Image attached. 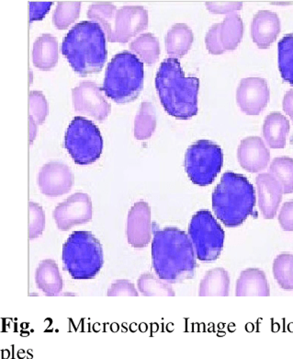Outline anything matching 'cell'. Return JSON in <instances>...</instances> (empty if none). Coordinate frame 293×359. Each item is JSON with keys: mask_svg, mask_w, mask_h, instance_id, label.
<instances>
[{"mask_svg": "<svg viewBox=\"0 0 293 359\" xmlns=\"http://www.w3.org/2000/svg\"><path fill=\"white\" fill-rule=\"evenodd\" d=\"M64 269L72 278H95L103 266V250L90 231L73 232L63 247Z\"/></svg>", "mask_w": 293, "mask_h": 359, "instance_id": "7", "label": "cell"}, {"mask_svg": "<svg viewBox=\"0 0 293 359\" xmlns=\"http://www.w3.org/2000/svg\"><path fill=\"white\" fill-rule=\"evenodd\" d=\"M230 290V276L224 269L208 271L202 278L199 290L200 297H228Z\"/></svg>", "mask_w": 293, "mask_h": 359, "instance_id": "24", "label": "cell"}, {"mask_svg": "<svg viewBox=\"0 0 293 359\" xmlns=\"http://www.w3.org/2000/svg\"><path fill=\"white\" fill-rule=\"evenodd\" d=\"M45 228V214L43 208L34 202H30V225H29V238L37 239L43 234Z\"/></svg>", "mask_w": 293, "mask_h": 359, "instance_id": "33", "label": "cell"}, {"mask_svg": "<svg viewBox=\"0 0 293 359\" xmlns=\"http://www.w3.org/2000/svg\"><path fill=\"white\" fill-rule=\"evenodd\" d=\"M283 110L290 117L293 123V90L287 91L283 99Z\"/></svg>", "mask_w": 293, "mask_h": 359, "instance_id": "40", "label": "cell"}, {"mask_svg": "<svg viewBox=\"0 0 293 359\" xmlns=\"http://www.w3.org/2000/svg\"><path fill=\"white\" fill-rule=\"evenodd\" d=\"M273 276L284 290H293V255H278L273 263Z\"/></svg>", "mask_w": 293, "mask_h": 359, "instance_id": "31", "label": "cell"}, {"mask_svg": "<svg viewBox=\"0 0 293 359\" xmlns=\"http://www.w3.org/2000/svg\"><path fill=\"white\" fill-rule=\"evenodd\" d=\"M128 243L134 248H145L151 241V210L146 202L140 201L134 205L128 214Z\"/></svg>", "mask_w": 293, "mask_h": 359, "instance_id": "15", "label": "cell"}, {"mask_svg": "<svg viewBox=\"0 0 293 359\" xmlns=\"http://www.w3.org/2000/svg\"><path fill=\"white\" fill-rule=\"evenodd\" d=\"M80 2H59L54 13L55 27L64 30L78 19L80 13Z\"/></svg>", "mask_w": 293, "mask_h": 359, "instance_id": "32", "label": "cell"}, {"mask_svg": "<svg viewBox=\"0 0 293 359\" xmlns=\"http://www.w3.org/2000/svg\"><path fill=\"white\" fill-rule=\"evenodd\" d=\"M157 128V114L153 104L143 102L134 122V135L136 140H145L151 137Z\"/></svg>", "mask_w": 293, "mask_h": 359, "instance_id": "27", "label": "cell"}, {"mask_svg": "<svg viewBox=\"0 0 293 359\" xmlns=\"http://www.w3.org/2000/svg\"><path fill=\"white\" fill-rule=\"evenodd\" d=\"M189 236L194 247L196 257L202 263H213L224 250V229L210 211L200 210L192 217Z\"/></svg>", "mask_w": 293, "mask_h": 359, "instance_id": "9", "label": "cell"}, {"mask_svg": "<svg viewBox=\"0 0 293 359\" xmlns=\"http://www.w3.org/2000/svg\"><path fill=\"white\" fill-rule=\"evenodd\" d=\"M269 173L281 185L283 194L293 193V158L287 156L275 158L269 167Z\"/></svg>", "mask_w": 293, "mask_h": 359, "instance_id": "28", "label": "cell"}, {"mask_svg": "<svg viewBox=\"0 0 293 359\" xmlns=\"http://www.w3.org/2000/svg\"><path fill=\"white\" fill-rule=\"evenodd\" d=\"M269 88L266 79L259 76L243 79L236 91V102L248 116H257L269 102Z\"/></svg>", "mask_w": 293, "mask_h": 359, "instance_id": "13", "label": "cell"}, {"mask_svg": "<svg viewBox=\"0 0 293 359\" xmlns=\"http://www.w3.org/2000/svg\"><path fill=\"white\" fill-rule=\"evenodd\" d=\"M29 120H30V142L31 144L34 142L35 137H36L38 125L31 116H29Z\"/></svg>", "mask_w": 293, "mask_h": 359, "instance_id": "41", "label": "cell"}, {"mask_svg": "<svg viewBox=\"0 0 293 359\" xmlns=\"http://www.w3.org/2000/svg\"><path fill=\"white\" fill-rule=\"evenodd\" d=\"M206 7L213 13H231L241 10L242 2H206Z\"/></svg>", "mask_w": 293, "mask_h": 359, "instance_id": "38", "label": "cell"}, {"mask_svg": "<svg viewBox=\"0 0 293 359\" xmlns=\"http://www.w3.org/2000/svg\"><path fill=\"white\" fill-rule=\"evenodd\" d=\"M64 148L76 164L86 166L101 158L103 151V138L92 121L76 116L64 135Z\"/></svg>", "mask_w": 293, "mask_h": 359, "instance_id": "8", "label": "cell"}, {"mask_svg": "<svg viewBox=\"0 0 293 359\" xmlns=\"http://www.w3.org/2000/svg\"><path fill=\"white\" fill-rule=\"evenodd\" d=\"M194 35L185 23L173 25L166 36V52L171 58H181L192 48Z\"/></svg>", "mask_w": 293, "mask_h": 359, "instance_id": "23", "label": "cell"}, {"mask_svg": "<svg viewBox=\"0 0 293 359\" xmlns=\"http://www.w3.org/2000/svg\"><path fill=\"white\" fill-rule=\"evenodd\" d=\"M38 184L41 192L49 197L67 194L74 184V175L66 164L51 161L41 168Z\"/></svg>", "mask_w": 293, "mask_h": 359, "instance_id": "14", "label": "cell"}, {"mask_svg": "<svg viewBox=\"0 0 293 359\" xmlns=\"http://www.w3.org/2000/svg\"><path fill=\"white\" fill-rule=\"evenodd\" d=\"M58 58L57 40L51 34H43L35 41L32 50L34 66L42 70H50L57 66Z\"/></svg>", "mask_w": 293, "mask_h": 359, "instance_id": "22", "label": "cell"}, {"mask_svg": "<svg viewBox=\"0 0 293 359\" xmlns=\"http://www.w3.org/2000/svg\"><path fill=\"white\" fill-rule=\"evenodd\" d=\"M236 297H269L271 290L263 271L248 269L243 271L236 282Z\"/></svg>", "mask_w": 293, "mask_h": 359, "instance_id": "19", "label": "cell"}, {"mask_svg": "<svg viewBox=\"0 0 293 359\" xmlns=\"http://www.w3.org/2000/svg\"><path fill=\"white\" fill-rule=\"evenodd\" d=\"M87 17L98 22L111 43H127L148 27V13L141 6H125L117 10L108 2L90 6Z\"/></svg>", "mask_w": 293, "mask_h": 359, "instance_id": "6", "label": "cell"}, {"mask_svg": "<svg viewBox=\"0 0 293 359\" xmlns=\"http://www.w3.org/2000/svg\"><path fill=\"white\" fill-rule=\"evenodd\" d=\"M61 50L78 74L98 73L107 62L106 34L98 22L85 20L67 32Z\"/></svg>", "mask_w": 293, "mask_h": 359, "instance_id": "3", "label": "cell"}, {"mask_svg": "<svg viewBox=\"0 0 293 359\" xmlns=\"http://www.w3.org/2000/svg\"><path fill=\"white\" fill-rule=\"evenodd\" d=\"M133 283L128 280H117L108 288V297H138Z\"/></svg>", "mask_w": 293, "mask_h": 359, "instance_id": "36", "label": "cell"}, {"mask_svg": "<svg viewBox=\"0 0 293 359\" xmlns=\"http://www.w3.org/2000/svg\"><path fill=\"white\" fill-rule=\"evenodd\" d=\"M52 2H31L30 3V22L41 20L48 13Z\"/></svg>", "mask_w": 293, "mask_h": 359, "instance_id": "39", "label": "cell"}, {"mask_svg": "<svg viewBox=\"0 0 293 359\" xmlns=\"http://www.w3.org/2000/svg\"><path fill=\"white\" fill-rule=\"evenodd\" d=\"M101 88L92 81H84L72 90L73 104L78 113L103 122L110 114L111 106L102 95Z\"/></svg>", "mask_w": 293, "mask_h": 359, "instance_id": "12", "label": "cell"}, {"mask_svg": "<svg viewBox=\"0 0 293 359\" xmlns=\"http://www.w3.org/2000/svg\"><path fill=\"white\" fill-rule=\"evenodd\" d=\"M280 32V20L278 14L269 11H259L251 25V36L259 48L266 49L275 42Z\"/></svg>", "mask_w": 293, "mask_h": 359, "instance_id": "18", "label": "cell"}, {"mask_svg": "<svg viewBox=\"0 0 293 359\" xmlns=\"http://www.w3.org/2000/svg\"><path fill=\"white\" fill-rule=\"evenodd\" d=\"M244 35V23L241 17L236 13H231L221 22L220 39L224 51L236 50L241 43Z\"/></svg>", "mask_w": 293, "mask_h": 359, "instance_id": "25", "label": "cell"}, {"mask_svg": "<svg viewBox=\"0 0 293 359\" xmlns=\"http://www.w3.org/2000/svg\"><path fill=\"white\" fill-rule=\"evenodd\" d=\"M212 199L217 219L227 228L241 226L249 217L254 216L256 191L244 175L224 172Z\"/></svg>", "mask_w": 293, "mask_h": 359, "instance_id": "4", "label": "cell"}, {"mask_svg": "<svg viewBox=\"0 0 293 359\" xmlns=\"http://www.w3.org/2000/svg\"><path fill=\"white\" fill-rule=\"evenodd\" d=\"M54 219L57 228L64 231L90 222L92 219V199L87 194H74L55 208Z\"/></svg>", "mask_w": 293, "mask_h": 359, "instance_id": "11", "label": "cell"}, {"mask_svg": "<svg viewBox=\"0 0 293 359\" xmlns=\"http://www.w3.org/2000/svg\"><path fill=\"white\" fill-rule=\"evenodd\" d=\"M278 223L283 231H293V199L284 203L278 214Z\"/></svg>", "mask_w": 293, "mask_h": 359, "instance_id": "37", "label": "cell"}, {"mask_svg": "<svg viewBox=\"0 0 293 359\" xmlns=\"http://www.w3.org/2000/svg\"><path fill=\"white\" fill-rule=\"evenodd\" d=\"M289 131V120L278 111L269 114L264 121L263 135L269 148L283 149Z\"/></svg>", "mask_w": 293, "mask_h": 359, "instance_id": "21", "label": "cell"}, {"mask_svg": "<svg viewBox=\"0 0 293 359\" xmlns=\"http://www.w3.org/2000/svg\"><path fill=\"white\" fill-rule=\"evenodd\" d=\"M152 261L158 278L169 284L193 278L197 266L189 235L177 228L155 229Z\"/></svg>", "mask_w": 293, "mask_h": 359, "instance_id": "1", "label": "cell"}, {"mask_svg": "<svg viewBox=\"0 0 293 359\" xmlns=\"http://www.w3.org/2000/svg\"><path fill=\"white\" fill-rule=\"evenodd\" d=\"M185 170L190 181L199 187L212 184L224 165V152L209 140H199L187 149Z\"/></svg>", "mask_w": 293, "mask_h": 359, "instance_id": "10", "label": "cell"}, {"mask_svg": "<svg viewBox=\"0 0 293 359\" xmlns=\"http://www.w3.org/2000/svg\"><path fill=\"white\" fill-rule=\"evenodd\" d=\"M143 79L142 60L134 53L122 51L114 55L108 64L101 89L117 104H128L138 98L143 88Z\"/></svg>", "mask_w": 293, "mask_h": 359, "instance_id": "5", "label": "cell"}, {"mask_svg": "<svg viewBox=\"0 0 293 359\" xmlns=\"http://www.w3.org/2000/svg\"><path fill=\"white\" fill-rule=\"evenodd\" d=\"M155 88L169 116L187 120L198 114L200 79L186 76L177 58H166L161 63L155 76Z\"/></svg>", "mask_w": 293, "mask_h": 359, "instance_id": "2", "label": "cell"}, {"mask_svg": "<svg viewBox=\"0 0 293 359\" xmlns=\"http://www.w3.org/2000/svg\"><path fill=\"white\" fill-rule=\"evenodd\" d=\"M130 48L134 54L138 55L143 63L152 65L159 57V42L152 34H141L130 43Z\"/></svg>", "mask_w": 293, "mask_h": 359, "instance_id": "26", "label": "cell"}, {"mask_svg": "<svg viewBox=\"0 0 293 359\" xmlns=\"http://www.w3.org/2000/svg\"><path fill=\"white\" fill-rule=\"evenodd\" d=\"M237 158L243 169L256 173L265 170L271 161V152L262 137H248L240 143Z\"/></svg>", "mask_w": 293, "mask_h": 359, "instance_id": "16", "label": "cell"}, {"mask_svg": "<svg viewBox=\"0 0 293 359\" xmlns=\"http://www.w3.org/2000/svg\"><path fill=\"white\" fill-rule=\"evenodd\" d=\"M35 281L40 290L47 297L59 295L63 290V279L57 263L52 259L41 262L35 275Z\"/></svg>", "mask_w": 293, "mask_h": 359, "instance_id": "20", "label": "cell"}, {"mask_svg": "<svg viewBox=\"0 0 293 359\" xmlns=\"http://www.w3.org/2000/svg\"><path fill=\"white\" fill-rule=\"evenodd\" d=\"M220 31H221V23H215L210 28L205 37V43L210 54L222 55L225 52L220 39Z\"/></svg>", "mask_w": 293, "mask_h": 359, "instance_id": "35", "label": "cell"}, {"mask_svg": "<svg viewBox=\"0 0 293 359\" xmlns=\"http://www.w3.org/2000/svg\"><path fill=\"white\" fill-rule=\"evenodd\" d=\"M48 114V104L45 95L41 91L32 90L30 93V116L37 125L45 123Z\"/></svg>", "mask_w": 293, "mask_h": 359, "instance_id": "34", "label": "cell"}, {"mask_svg": "<svg viewBox=\"0 0 293 359\" xmlns=\"http://www.w3.org/2000/svg\"><path fill=\"white\" fill-rule=\"evenodd\" d=\"M138 288L140 292L145 297H174L171 285L168 282L155 278L151 273H145L138 279Z\"/></svg>", "mask_w": 293, "mask_h": 359, "instance_id": "30", "label": "cell"}, {"mask_svg": "<svg viewBox=\"0 0 293 359\" xmlns=\"http://www.w3.org/2000/svg\"><path fill=\"white\" fill-rule=\"evenodd\" d=\"M278 69L281 76L293 87V32L278 42Z\"/></svg>", "mask_w": 293, "mask_h": 359, "instance_id": "29", "label": "cell"}, {"mask_svg": "<svg viewBox=\"0 0 293 359\" xmlns=\"http://www.w3.org/2000/svg\"><path fill=\"white\" fill-rule=\"evenodd\" d=\"M256 184L259 207L264 219H274L283 200V187L271 173H260L257 175Z\"/></svg>", "mask_w": 293, "mask_h": 359, "instance_id": "17", "label": "cell"}]
</instances>
